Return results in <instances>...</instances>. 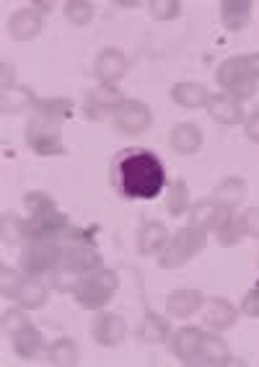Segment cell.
<instances>
[{
    "mask_svg": "<svg viewBox=\"0 0 259 367\" xmlns=\"http://www.w3.org/2000/svg\"><path fill=\"white\" fill-rule=\"evenodd\" d=\"M60 259H63V251L52 240H34L21 254V267L29 275H42V272H50V269L58 267Z\"/></svg>",
    "mask_w": 259,
    "mask_h": 367,
    "instance_id": "cell-2",
    "label": "cell"
},
{
    "mask_svg": "<svg viewBox=\"0 0 259 367\" xmlns=\"http://www.w3.org/2000/svg\"><path fill=\"white\" fill-rule=\"evenodd\" d=\"M184 199H187V189H184V184H181L179 197H176V191H171V199H169V212H171V215H179V212L184 210Z\"/></svg>",
    "mask_w": 259,
    "mask_h": 367,
    "instance_id": "cell-29",
    "label": "cell"
},
{
    "mask_svg": "<svg viewBox=\"0 0 259 367\" xmlns=\"http://www.w3.org/2000/svg\"><path fill=\"white\" fill-rule=\"evenodd\" d=\"M18 297H21V303L26 305V308H34V305L44 303V287L39 282H26L21 284V289H18Z\"/></svg>",
    "mask_w": 259,
    "mask_h": 367,
    "instance_id": "cell-21",
    "label": "cell"
},
{
    "mask_svg": "<svg viewBox=\"0 0 259 367\" xmlns=\"http://www.w3.org/2000/svg\"><path fill=\"white\" fill-rule=\"evenodd\" d=\"M145 329H148V331H143V336L148 341H159V339H164L166 336V324L164 321H161V318H148V321H145Z\"/></svg>",
    "mask_w": 259,
    "mask_h": 367,
    "instance_id": "cell-24",
    "label": "cell"
},
{
    "mask_svg": "<svg viewBox=\"0 0 259 367\" xmlns=\"http://www.w3.org/2000/svg\"><path fill=\"white\" fill-rule=\"evenodd\" d=\"M166 238V230L159 225V223H148L143 228V233H140V251L143 254H151L153 248H159Z\"/></svg>",
    "mask_w": 259,
    "mask_h": 367,
    "instance_id": "cell-16",
    "label": "cell"
},
{
    "mask_svg": "<svg viewBox=\"0 0 259 367\" xmlns=\"http://www.w3.org/2000/svg\"><path fill=\"white\" fill-rule=\"evenodd\" d=\"M241 308H244V313H249V316H259V284L244 297V305H241Z\"/></svg>",
    "mask_w": 259,
    "mask_h": 367,
    "instance_id": "cell-28",
    "label": "cell"
},
{
    "mask_svg": "<svg viewBox=\"0 0 259 367\" xmlns=\"http://www.w3.org/2000/svg\"><path fill=\"white\" fill-rule=\"evenodd\" d=\"M39 344H42V336H39L36 331H31L29 326H26V331L16 336V352L21 354V357H31Z\"/></svg>",
    "mask_w": 259,
    "mask_h": 367,
    "instance_id": "cell-19",
    "label": "cell"
},
{
    "mask_svg": "<svg viewBox=\"0 0 259 367\" xmlns=\"http://www.w3.org/2000/svg\"><path fill=\"white\" fill-rule=\"evenodd\" d=\"M18 289H21L18 277H16L14 272H8V267H6V269H3V295L14 297V295H18Z\"/></svg>",
    "mask_w": 259,
    "mask_h": 367,
    "instance_id": "cell-25",
    "label": "cell"
},
{
    "mask_svg": "<svg viewBox=\"0 0 259 367\" xmlns=\"http://www.w3.org/2000/svg\"><path fill=\"white\" fill-rule=\"evenodd\" d=\"M112 186L125 199H156L166 186L161 158L148 148H125L112 161Z\"/></svg>",
    "mask_w": 259,
    "mask_h": 367,
    "instance_id": "cell-1",
    "label": "cell"
},
{
    "mask_svg": "<svg viewBox=\"0 0 259 367\" xmlns=\"http://www.w3.org/2000/svg\"><path fill=\"white\" fill-rule=\"evenodd\" d=\"M50 122L52 119H36L29 124V145L36 150V153H44V156H50V153H63L60 137H58V132H52Z\"/></svg>",
    "mask_w": 259,
    "mask_h": 367,
    "instance_id": "cell-5",
    "label": "cell"
},
{
    "mask_svg": "<svg viewBox=\"0 0 259 367\" xmlns=\"http://www.w3.org/2000/svg\"><path fill=\"white\" fill-rule=\"evenodd\" d=\"M174 99L184 106H202V104H208V93L197 83H181L174 88Z\"/></svg>",
    "mask_w": 259,
    "mask_h": 367,
    "instance_id": "cell-12",
    "label": "cell"
},
{
    "mask_svg": "<svg viewBox=\"0 0 259 367\" xmlns=\"http://www.w3.org/2000/svg\"><path fill=\"white\" fill-rule=\"evenodd\" d=\"M65 14H68V18H70V21L86 23L88 16H91V8H88V6H78V3H75V6H68V8H65Z\"/></svg>",
    "mask_w": 259,
    "mask_h": 367,
    "instance_id": "cell-26",
    "label": "cell"
},
{
    "mask_svg": "<svg viewBox=\"0 0 259 367\" xmlns=\"http://www.w3.org/2000/svg\"><path fill=\"white\" fill-rule=\"evenodd\" d=\"M218 197H223V194H228V199H226V205H236L238 199L244 197V181H233V179H231V181H226L223 186H221V189L216 191Z\"/></svg>",
    "mask_w": 259,
    "mask_h": 367,
    "instance_id": "cell-23",
    "label": "cell"
},
{
    "mask_svg": "<svg viewBox=\"0 0 259 367\" xmlns=\"http://www.w3.org/2000/svg\"><path fill=\"white\" fill-rule=\"evenodd\" d=\"M65 230H68V220H65V215L55 212V207H50V210L34 212L31 220L26 223V230H23V233L34 240H50L52 235L65 233Z\"/></svg>",
    "mask_w": 259,
    "mask_h": 367,
    "instance_id": "cell-4",
    "label": "cell"
},
{
    "mask_svg": "<svg viewBox=\"0 0 259 367\" xmlns=\"http://www.w3.org/2000/svg\"><path fill=\"white\" fill-rule=\"evenodd\" d=\"M200 341H202V334L197 331V329H192V326H187V329L176 331V336H174V341H171V352L176 354V357H181V360L192 362V360H197Z\"/></svg>",
    "mask_w": 259,
    "mask_h": 367,
    "instance_id": "cell-7",
    "label": "cell"
},
{
    "mask_svg": "<svg viewBox=\"0 0 259 367\" xmlns=\"http://www.w3.org/2000/svg\"><path fill=\"white\" fill-rule=\"evenodd\" d=\"M244 225H249V233L259 235V210H249V212H246Z\"/></svg>",
    "mask_w": 259,
    "mask_h": 367,
    "instance_id": "cell-30",
    "label": "cell"
},
{
    "mask_svg": "<svg viewBox=\"0 0 259 367\" xmlns=\"http://www.w3.org/2000/svg\"><path fill=\"white\" fill-rule=\"evenodd\" d=\"M246 134H249L252 140H257V142H259V114H254L252 122L246 124Z\"/></svg>",
    "mask_w": 259,
    "mask_h": 367,
    "instance_id": "cell-31",
    "label": "cell"
},
{
    "mask_svg": "<svg viewBox=\"0 0 259 367\" xmlns=\"http://www.w3.org/2000/svg\"><path fill=\"white\" fill-rule=\"evenodd\" d=\"M101 259L94 254V251H88L86 246H75L73 251L63 254L60 259V267L65 272H86V269H94V264H99Z\"/></svg>",
    "mask_w": 259,
    "mask_h": 367,
    "instance_id": "cell-8",
    "label": "cell"
},
{
    "mask_svg": "<svg viewBox=\"0 0 259 367\" xmlns=\"http://www.w3.org/2000/svg\"><path fill=\"white\" fill-rule=\"evenodd\" d=\"M50 362H75V344L73 341H58L52 346Z\"/></svg>",
    "mask_w": 259,
    "mask_h": 367,
    "instance_id": "cell-22",
    "label": "cell"
},
{
    "mask_svg": "<svg viewBox=\"0 0 259 367\" xmlns=\"http://www.w3.org/2000/svg\"><path fill=\"white\" fill-rule=\"evenodd\" d=\"M117 124H120V129H125V132H143L145 127H148V109H145L143 104H137V101H125V104H120V109H117Z\"/></svg>",
    "mask_w": 259,
    "mask_h": 367,
    "instance_id": "cell-6",
    "label": "cell"
},
{
    "mask_svg": "<svg viewBox=\"0 0 259 367\" xmlns=\"http://www.w3.org/2000/svg\"><path fill=\"white\" fill-rule=\"evenodd\" d=\"M176 240L181 243L179 254H174V256H169V259H164V267H171L174 262H176V264L184 262L187 256H192L194 251H200V248L205 246V235L197 233V230H192V228H187V230H181V233L176 235Z\"/></svg>",
    "mask_w": 259,
    "mask_h": 367,
    "instance_id": "cell-9",
    "label": "cell"
},
{
    "mask_svg": "<svg viewBox=\"0 0 259 367\" xmlns=\"http://www.w3.org/2000/svg\"><path fill=\"white\" fill-rule=\"evenodd\" d=\"M174 148L181 150V153H192V150L200 148V129H194L192 124H181V127L174 129L171 134Z\"/></svg>",
    "mask_w": 259,
    "mask_h": 367,
    "instance_id": "cell-13",
    "label": "cell"
},
{
    "mask_svg": "<svg viewBox=\"0 0 259 367\" xmlns=\"http://www.w3.org/2000/svg\"><path fill=\"white\" fill-rule=\"evenodd\" d=\"M151 11L159 18H174V14H179V3H153Z\"/></svg>",
    "mask_w": 259,
    "mask_h": 367,
    "instance_id": "cell-27",
    "label": "cell"
},
{
    "mask_svg": "<svg viewBox=\"0 0 259 367\" xmlns=\"http://www.w3.org/2000/svg\"><path fill=\"white\" fill-rule=\"evenodd\" d=\"M11 31H14V36H18V39H29L31 34L39 31V18H36L34 14H18L14 21H11Z\"/></svg>",
    "mask_w": 259,
    "mask_h": 367,
    "instance_id": "cell-17",
    "label": "cell"
},
{
    "mask_svg": "<svg viewBox=\"0 0 259 367\" xmlns=\"http://www.w3.org/2000/svg\"><path fill=\"white\" fill-rule=\"evenodd\" d=\"M122 70H125V60L120 52H104L101 60L96 63V73L104 80H115L117 75H122Z\"/></svg>",
    "mask_w": 259,
    "mask_h": 367,
    "instance_id": "cell-11",
    "label": "cell"
},
{
    "mask_svg": "<svg viewBox=\"0 0 259 367\" xmlns=\"http://www.w3.org/2000/svg\"><path fill=\"white\" fill-rule=\"evenodd\" d=\"M216 215H218V207L210 205V202H200V205L194 207L192 212V225H208L213 228V223H216Z\"/></svg>",
    "mask_w": 259,
    "mask_h": 367,
    "instance_id": "cell-20",
    "label": "cell"
},
{
    "mask_svg": "<svg viewBox=\"0 0 259 367\" xmlns=\"http://www.w3.org/2000/svg\"><path fill=\"white\" fill-rule=\"evenodd\" d=\"M202 297L197 295V292H189V289H181V292H176V295L169 297V308H171V313H176V316H189V313L200 305Z\"/></svg>",
    "mask_w": 259,
    "mask_h": 367,
    "instance_id": "cell-14",
    "label": "cell"
},
{
    "mask_svg": "<svg viewBox=\"0 0 259 367\" xmlns=\"http://www.w3.org/2000/svg\"><path fill=\"white\" fill-rule=\"evenodd\" d=\"M226 344L218 336H202V341H200V352L197 354H202V360L205 362H226Z\"/></svg>",
    "mask_w": 259,
    "mask_h": 367,
    "instance_id": "cell-15",
    "label": "cell"
},
{
    "mask_svg": "<svg viewBox=\"0 0 259 367\" xmlns=\"http://www.w3.org/2000/svg\"><path fill=\"white\" fill-rule=\"evenodd\" d=\"M218 78H221V83H223L228 91H233L236 96H241V99L254 93V75L252 70H249L244 57L226 63L223 68H221V73H218Z\"/></svg>",
    "mask_w": 259,
    "mask_h": 367,
    "instance_id": "cell-3",
    "label": "cell"
},
{
    "mask_svg": "<svg viewBox=\"0 0 259 367\" xmlns=\"http://www.w3.org/2000/svg\"><path fill=\"white\" fill-rule=\"evenodd\" d=\"M208 109L210 114H213L218 122H223V124H236V122L241 119V106H238V101L228 99V96H213V99L208 101Z\"/></svg>",
    "mask_w": 259,
    "mask_h": 367,
    "instance_id": "cell-10",
    "label": "cell"
},
{
    "mask_svg": "<svg viewBox=\"0 0 259 367\" xmlns=\"http://www.w3.org/2000/svg\"><path fill=\"white\" fill-rule=\"evenodd\" d=\"M231 321H233V308L228 303H223V300H213L208 311V324L221 329V326L231 324Z\"/></svg>",
    "mask_w": 259,
    "mask_h": 367,
    "instance_id": "cell-18",
    "label": "cell"
}]
</instances>
